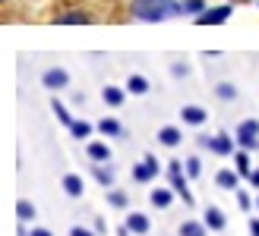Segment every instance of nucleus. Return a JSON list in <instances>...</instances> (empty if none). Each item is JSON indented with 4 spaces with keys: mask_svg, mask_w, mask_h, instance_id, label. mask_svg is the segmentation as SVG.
<instances>
[{
    "mask_svg": "<svg viewBox=\"0 0 259 236\" xmlns=\"http://www.w3.org/2000/svg\"><path fill=\"white\" fill-rule=\"evenodd\" d=\"M184 13L177 0H130V16L139 22H167Z\"/></svg>",
    "mask_w": 259,
    "mask_h": 236,
    "instance_id": "nucleus-1",
    "label": "nucleus"
},
{
    "mask_svg": "<svg viewBox=\"0 0 259 236\" xmlns=\"http://www.w3.org/2000/svg\"><path fill=\"white\" fill-rule=\"evenodd\" d=\"M250 186L259 192V167H253V173H250Z\"/></svg>",
    "mask_w": 259,
    "mask_h": 236,
    "instance_id": "nucleus-34",
    "label": "nucleus"
},
{
    "mask_svg": "<svg viewBox=\"0 0 259 236\" xmlns=\"http://www.w3.org/2000/svg\"><path fill=\"white\" fill-rule=\"evenodd\" d=\"M92 176L98 180V186L105 189H114V180H117V170L111 164H92Z\"/></svg>",
    "mask_w": 259,
    "mask_h": 236,
    "instance_id": "nucleus-16",
    "label": "nucleus"
},
{
    "mask_svg": "<svg viewBox=\"0 0 259 236\" xmlns=\"http://www.w3.org/2000/svg\"><path fill=\"white\" fill-rule=\"evenodd\" d=\"M215 98L218 101H237V85L234 82H218L215 85Z\"/></svg>",
    "mask_w": 259,
    "mask_h": 236,
    "instance_id": "nucleus-26",
    "label": "nucleus"
},
{
    "mask_svg": "<svg viewBox=\"0 0 259 236\" xmlns=\"http://www.w3.org/2000/svg\"><path fill=\"white\" fill-rule=\"evenodd\" d=\"M105 230H108V224H105V220L98 217V220H95V233H105Z\"/></svg>",
    "mask_w": 259,
    "mask_h": 236,
    "instance_id": "nucleus-37",
    "label": "nucleus"
},
{
    "mask_svg": "<svg viewBox=\"0 0 259 236\" xmlns=\"http://www.w3.org/2000/svg\"><path fill=\"white\" fill-rule=\"evenodd\" d=\"M29 236H54V233H51L48 227H32V233Z\"/></svg>",
    "mask_w": 259,
    "mask_h": 236,
    "instance_id": "nucleus-35",
    "label": "nucleus"
},
{
    "mask_svg": "<svg viewBox=\"0 0 259 236\" xmlns=\"http://www.w3.org/2000/svg\"><path fill=\"white\" fill-rule=\"evenodd\" d=\"M117 236H130V230H126V224H123V227L117 230Z\"/></svg>",
    "mask_w": 259,
    "mask_h": 236,
    "instance_id": "nucleus-38",
    "label": "nucleus"
},
{
    "mask_svg": "<svg viewBox=\"0 0 259 236\" xmlns=\"http://www.w3.org/2000/svg\"><path fill=\"white\" fill-rule=\"evenodd\" d=\"M234 170L243 176V180H250V173H253V164H250V151H243V148H237L234 151Z\"/></svg>",
    "mask_w": 259,
    "mask_h": 236,
    "instance_id": "nucleus-22",
    "label": "nucleus"
},
{
    "mask_svg": "<svg viewBox=\"0 0 259 236\" xmlns=\"http://www.w3.org/2000/svg\"><path fill=\"white\" fill-rule=\"evenodd\" d=\"M256 208H259V192H256Z\"/></svg>",
    "mask_w": 259,
    "mask_h": 236,
    "instance_id": "nucleus-39",
    "label": "nucleus"
},
{
    "mask_svg": "<svg viewBox=\"0 0 259 236\" xmlns=\"http://www.w3.org/2000/svg\"><path fill=\"white\" fill-rule=\"evenodd\" d=\"M180 116H184V126H202L209 120V110L199 107V104H184V107H180Z\"/></svg>",
    "mask_w": 259,
    "mask_h": 236,
    "instance_id": "nucleus-12",
    "label": "nucleus"
},
{
    "mask_svg": "<svg viewBox=\"0 0 259 236\" xmlns=\"http://www.w3.org/2000/svg\"><path fill=\"white\" fill-rule=\"evenodd\" d=\"M57 25H89L92 16H89L85 10H67V13H57Z\"/></svg>",
    "mask_w": 259,
    "mask_h": 236,
    "instance_id": "nucleus-17",
    "label": "nucleus"
},
{
    "mask_svg": "<svg viewBox=\"0 0 259 236\" xmlns=\"http://www.w3.org/2000/svg\"><path fill=\"white\" fill-rule=\"evenodd\" d=\"M123 88L130 91V95H136V98H139V95H149V88H152V85H149V79L142 76V73H130Z\"/></svg>",
    "mask_w": 259,
    "mask_h": 236,
    "instance_id": "nucleus-18",
    "label": "nucleus"
},
{
    "mask_svg": "<svg viewBox=\"0 0 259 236\" xmlns=\"http://www.w3.org/2000/svg\"><path fill=\"white\" fill-rule=\"evenodd\" d=\"M202 224L209 227L212 233H222L225 227H228V217H225V211L218 205H205V211H202Z\"/></svg>",
    "mask_w": 259,
    "mask_h": 236,
    "instance_id": "nucleus-9",
    "label": "nucleus"
},
{
    "mask_svg": "<svg viewBox=\"0 0 259 236\" xmlns=\"http://www.w3.org/2000/svg\"><path fill=\"white\" fill-rule=\"evenodd\" d=\"M95 129H98V133L105 136V139H117V136L123 133V126H120V120H117V116H101Z\"/></svg>",
    "mask_w": 259,
    "mask_h": 236,
    "instance_id": "nucleus-20",
    "label": "nucleus"
},
{
    "mask_svg": "<svg viewBox=\"0 0 259 236\" xmlns=\"http://www.w3.org/2000/svg\"><path fill=\"white\" fill-rule=\"evenodd\" d=\"M196 145H199V148H212V136H199Z\"/></svg>",
    "mask_w": 259,
    "mask_h": 236,
    "instance_id": "nucleus-36",
    "label": "nucleus"
},
{
    "mask_svg": "<svg viewBox=\"0 0 259 236\" xmlns=\"http://www.w3.org/2000/svg\"><path fill=\"white\" fill-rule=\"evenodd\" d=\"M60 189L70 195V199H82V192H85V180L79 173H67L60 180Z\"/></svg>",
    "mask_w": 259,
    "mask_h": 236,
    "instance_id": "nucleus-14",
    "label": "nucleus"
},
{
    "mask_svg": "<svg viewBox=\"0 0 259 236\" xmlns=\"http://www.w3.org/2000/svg\"><path fill=\"white\" fill-rule=\"evenodd\" d=\"M240 180H243V176L237 173L234 167H222V170L215 173V186L222 189V192H237V189H240Z\"/></svg>",
    "mask_w": 259,
    "mask_h": 236,
    "instance_id": "nucleus-7",
    "label": "nucleus"
},
{
    "mask_svg": "<svg viewBox=\"0 0 259 236\" xmlns=\"http://www.w3.org/2000/svg\"><path fill=\"white\" fill-rule=\"evenodd\" d=\"M158 173H161V164L155 161L152 154H146L139 164H133V180H136V183H142V186L155 183V180H158Z\"/></svg>",
    "mask_w": 259,
    "mask_h": 236,
    "instance_id": "nucleus-4",
    "label": "nucleus"
},
{
    "mask_svg": "<svg viewBox=\"0 0 259 236\" xmlns=\"http://www.w3.org/2000/svg\"><path fill=\"white\" fill-rule=\"evenodd\" d=\"M184 170H187V176H190V180H199V176H202V161H199L196 154H190L187 161H184Z\"/></svg>",
    "mask_w": 259,
    "mask_h": 236,
    "instance_id": "nucleus-28",
    "label": "nucleus"
},
{
    "mask_svg": "<svg viewBox=\"0 0 259 236\" xmlns=\"http://www.w3.org/2000/svg\"><path fill=\"white\" fill-rule=\"evenodd\" d=\"M171 76H174V79H187V76H190V67L177 60V63H171Z\"/></svg>",
    "mask_w": 259,
    "mask_h": 236,
    "instance_id": "nucleus-31",
    "label": "nucleus"
},
{
    "mask_svg": "<svg viewBox=\"0 0 259 236\" xmlns=\"http://www.w3.org/2000/svg\"><path fill=\"white\" fill-rule=\"evenodd\" d=\"M51 110H54V113H57V120H60L63 126H67V129H70V126L76 123V116H70V110H67V107H63V101H60L57 95H54V98H51Z\"/></svg>",
    "mask_w": 259,
    "mask_h": 236,
    "instance_id": "nucleus-25",
    "label": "nucleus"
},
{
    "mask_svg": "<svg viewBox=\"0 0 259 236\" xmlns=\"http://www.w3.org/2000/svg\"><path fill=\"white\" fill-rule=\"evenodd\" d=\"M105 199H108L111 208H117V211H126V208H130V195H126L123 189H108Z\"/></svg>",
    "mask_w": 259,
    "mask_h": 236,
    "instance_id": "nucleus-23",
    "label": "nucleus"
},
{
    "mask_svg": "<svg viewBox=\"0 0 259 236\" xmlns=\"http://www.w3.org/2000/svg\"><path fill=\"white\" fill-rule=\"evenodd\" d=\"M41 85L48 91H63V88L70 85V73L63 70V67H51V70L41 73Z\"/></svg>",
    "mask_w": 259,
    "mask_h": 236,
    "instance_id": "nucleus-6",
    "label": "nucleus"
},
{
    "mask_svg": "<svg viewBox=\"0 0 259 236\" xmlns=\"http://www.w3.org/2000/svg\"><path fill=\"white\" fill-rule=\"evenodd\" d=\"M177 236H209V227L202 224V220H184V224L177 227Z\"/></svg>",
    "mask_w": 259,
    "mask_h": 236,
    "instance_id": "nucleus-21",
    "label": "nucleus"
},
{
    "mask_svg": "<svg viewBox=\"0 0 259 236\" xmlns=\"http://www.w3.org/2000/svg\"><path fill=\"white\" fill-rule=\"evenodd\" d=\"M174 199H177V192H174L171 186H155V189L149 192V205L158 208V211H167V208L174 205Z\"/></svg>",
    "mask_w": 259,
    "mask_h": 236,
    "instance_id": "nucleus-8",
    "label": "nucleus"
},
{
    "mask_svg": "<svg viewBox=\"0 0 259 236\" xmlns=\"http://www.w3.org/2000/svg\"><path fill=\"white\" fill-rule=\"evenodd\" d=\"M92 129H95L92 123H85V120H76V123L70 126V136H73V139H79V142H85L89 136H92Z\"/></svg>",
    "mask_w": 259,
    "mask_h": 236,
    "instance_id": "nucleus-27",
    "label": "nucleus"
},
{
    "mask_svg": "<svg viewBox=\"0 0 259 236\" xmlns=\"http://www.w3.org/2000/svg\"><path fill=\"white\" fill-rule=\"evenodd\" d=\"M212 154H218V157H231L237 151V139H231L228 133H215L212 136V148H209Z\"/></svg>",
    "mask_w": 259,
    "mask_h": 236,
    "instance_id": "nucleus-11",
    "label": "nucleus"
},
{
    "mask_svg": "<svg viewBox=\"0 0 259 236\" xmlns=\"http://www.w3.org/2000/svg\"><path fill=\"white\" fill-rule=\"evenodd\" d=\"M35 205L29 202V199H19L16 202V220H19V224H29V220H35Z\"/></svg>",
    "mask_w": 259,
    "mask_h": 236,
    "instance_id": "nucleus-24",
    "label": "nucleus"
},
{
    "mask_svg": "<svg viewBox=\"0 0 259 236\" xmlns=\"http://www.w3.org/2000/svg\"><path fill=\"white\" fill-rule=\"evenodd\" d=\"M234 199H237V205H240V211H250V208L256 205V199H250V192H247V189H237V192H234Z\"/></svg>",
    "mask_w": 259,
    "mask_h": 236,
    "instance_id": "nucleus-29",
    "label": "nucleus"
},
{
    "mask_svg": "<svg viewBox=\"0 0 259 236\" xmlns=\"http://www.w3.org/2000/svg\"><path fill=\"white\" fill-rule=\"evenodd\" d=\"M234 139H237V148H243V151H259V120H256V116H247V120L237 123Z\"/></svg>",
    "mask_w": 259,
    "mask_h": 236,
    "instance_id": "nucleus-3",
    "label": "nucleus"
},
{
    "mask_svg": "<svg viewBox=\"0 0 259 236\" xmlns=\"http://www.w3.org/2000/svg\"><path fill=\"white\" fill-rule=\"evenodd\" d=\"M209 7L202 4V0H184V13H193V16H199V13H205Z\"/></svg>",
    "mask_w": 259,
    "mask_h": 236,
    "instance_id": "nucleus-30",
    "label": "nucleus"
},
{
    "mask_svg": "<svg viewBox=\"0 0 259 236\" xmlns=\"http://www.w3.org/2000/svg\"><path fill=\"white\" fill-rule=\"evenodd\" d=\"M70 236H95V230H89V227H82V224H76V227H70Z\"/></svg>",
    "mask_w": 259,
    "mask_h": 236,
    "instance_id": "nucleus-32",
    "label": "nucleus"
},
{
    "mask_svg": "<svg viewBox=\"0 0 259 236\" xmlns=\"http://www.w3.org/2000/svg\"><path fill=\"white\" fill-rule=\"evenodd\" d=\"M247 227H250V236H259V217H250Z\"/></svg>",
    "mask_w": 259,
    "mask_h": 236,
    "instance_id": "nucleus-33",
    "label": "nucleus"
},
{
    "mask_svg": "<svg viewBox=\"0 0 259 236\" xmlns=\"http://www.w3.org/2000/svg\"><path fill=\"white\" fill-rule=\"evenodd\" d=\"M231 13H234V7H209L205 13H199V16H193V22L196 25H222V22H228L231 19Z\"/></svg>",
    "mask_w": 259,
    "mask_h": 236,
    "instance_id": "nucleus-5",
    "label": "nucleus"
},
{
    "mask_svg": "<svg viewBox=\"0 0 259 236\" xmlns=\"http://www.w3.org/2000/svg\"><path fill=\"white\" fill-rule=\"evenodd\" d=\"M167 180H171V189L177 192V199H184L187 208H193V192H190V176L184 170V161H167Z\"/></svg>",
    "mask_w": 259,
    "mask_h": 236,
    "instance_id": "nucleus-2",
    "label": "nucleus"
},
{
    "mask_svg": "<svg viewBox=\"0 0 259 236\" xmlns=\"http://www.w3.org/2000/svg\"><path fill=\"white\" fill-rule=\"evenodd\" d=\"M126 95H130V91L120 88V85H105V88H101V101H105L108 107H123Z\"/></svg>",
    "mask_w": 259,
    "mask_h": 236,
    "instance_id": "nucleus-15",
    "label": "nucleus"
},
{
    "mask_svg": "<svg viewBox=\"0 0 259 236\" xmlns=\"http://www.w3.org/2000/svg\"><path fill=\"white\" fill-rule=\"evenodd\" d=\"M126 230L133 233V236H146L152 230V217L146 211H130L126 214Z\"/></svg>",
    "mask_w": 259,
    "mask_h": 236,
    "instance_id": "nucleus-10",
    "label": "nucleus"
},
{
    "mask_svg": "<svg viewBox=\"0 0 259 236\" xmlns=\"http://www.w3.org/2000/svg\"><path fill=\"white\" fill-rule=\"evenodd\" d=\"M158 142L164 148H177L180 142H184V133H180V126H161L158 129Z\"/></svg>",
    "mask_w": 259,
    "mask_h": 236,
    "instance_id": "nucleus-19",
    "label": "nucleus"
},
{
    "mask_svg": "<svg viewBox=\"0 0 259 236\" xmlns=\"http://www.w3.org/2000/svg\"><path fill=\"white\" fill-rule=\"evenodd\" d=\"M85 154H89L92 164H111V145H108V142H89Z\"/></svg>",
    "mask_w": 259,
    "mask_h": 236,
    "instance_id": "nucleus-13",
    "label": "nucleus"
}]
</instances>
